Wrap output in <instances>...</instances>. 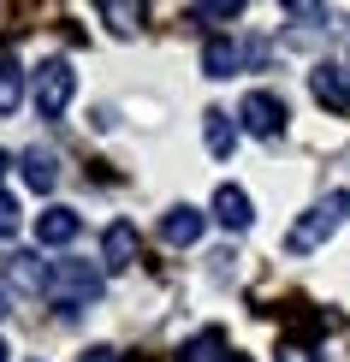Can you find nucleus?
<instances>
[{"label": "nucleus", "instance_id": "obj_1", "mask_svg": "<svg viewBox=\"0 0 350 362\" xmlns=\"http://www.w3.org/2000/svg\"><path fill=\"white\" fill-rule=\"evenodd\" d=\"M344 214H350V196H344V190L321 196V202H315L309 214H303V220L291 226V232H285V250H291V255H309V250H321L327 238L339 232V220H344Z\"/></svg>", "mask_w": 350, "mask_h": 362}, {"label": "nucleus", "instance_id": "obj_2", "mask_svg": "<svg viewBox=\"0 0 350 362\" xmlns=\"http://www.w3.org/2000/svg\"><path fill=\"white\" fill-rule=\"evenodd\" d=\"M71 95H78V71H71V59H42V66L30 71V101H36L42 119H66Z\"/></svg>", "mask_w": 350, "mask_h": 362}, {"label": "nucleus", "instance_id": "obj_3", "mask_svg": "<svg viewBox=\"0 0 350 362\" xmlns=\"http://www.w3.org/2000/svg\"><path fill=\"white\" fill-rule=\"evenodd\" d=\"M48 297L59 309L95 303V297H101V267H89V262H54L48 267Z\"/></svg>", "mask_w": 350, "mask_h": 362}, {"label": "nucleus", "instance_id": "obj_4", "mask_svg": "<svg viewBox=\"0 0 350 362\" xmlns=\"http://www.w3.org/2000/svg\"><path fill=\"white\" fill-rule=\"evenodd\" d=\"M238 119H243V131H250V137H279L285 131V101L273 95V89H250V95L238 101Z\"/></svg>", "mask_w": 350, "mask_h": 362}, {"label": "nucleus", "instance_id": "obj_5", "mask_svg": "<svg viewBox=\"0 0 350 362\" xmlns=\"http://www.w3.org/2000/svg\"><path fill=\"white\" fill-rule=\"evenodd\" d=\"M309 95L321 101L327 113H350V66H332V59H321V66L309 71Z\"/></svg>", "mask_w": 350, "mask_h": 362}, {"label": "nucleus", "instance_id": "obj_6", "mask_svg": "<svg viewBox=\"0 0 350 362\" xmlns=\"http://www.w3.org/2000/svg\"><path fill=\"white\" fill-rule=\"evenodd\" d=\"M78 232H83V214H78V208H66V202H54V208H42V214H36V244L42 250L71 244Z\"/></svg>", "mask_w": 350, "mask_h": 362}, {"label": "nucleus", "instance_id": "obj_7", "mask_svg": "<svg viewBox=\"0 0 350 362\" xmlns=\"http://www.w3.org/2000/svg\"><path fill=\"white\" fill-rule=\"evenodd\" d=\"M131 262H136V226L113 220L107 232H101V267H107V274H125Z\"/></svg>", "mask_w": 350, "mask_h": 362}, {"label": "nucleus", "instance_id": "obj_8", "mask_svg": "<svg viewBox=\"0 0 350 362\" xmlns=\"http://www.w3.org/2000/svg\"><path fill=\"white\" fill-rule=\"evenodd\" d=\"M202 226H208L202 208L178 202V208H166V214H161V238H166V244H178V250H190L196 238H202Z\"/></svg>", "mask_w": 350, "mask_h": 362}, {"label": "nucleus", "instance_id": "obj_9", "mask_svg": "<svg viewBox=\"0 0 350 362\" xmlns=\"http://www.w3.org/2000/svg\"><path fill=\"white\" fill-rule=\"evenodd\" d=\"M214 220L226 226V232H250V220H255V202H250V190H238V185H220V190H214Z\"/></svg>", "mask_w": 350, "mask_h": 362}, {"label": "nucleus", "instance_id": "obj_10", "mask_svg": "<svg viewBox=\"0 0 350 362\" xmlns=\"http://www.w3.org/2000/svg\"><path fill=\"white\" fill-rule=\"evenodd\" d=\"M6 279L18 285L24 297H48V267H42V255H6Z\"/></svg>", "mask_w": 350, "mask_h": 362}, {"label": "nucleus", "instance_id": "obj_11", "mask_svg": "<svg viewBox=\"0 0 350 362\" xmlns=\"http://www.w3.org/2000/svg\"><path fill=\"white\" fill-rule=\"evenodd\" d=\"M18 167H24V185L36 190V196H48V190L59 185V160L48 155V148H24V155H18Z\"/></svg>", "mask_w": 350, "mask_h": 362}, {"label": "nucleus", "instance_id": "obj_12", "mask_svg": "<svg viewBox=\"0 0 350 362\" xmlns=\"http://www.w3.org/2000/svg\"><path fill=\"white\" fill-rule=\"evenodd\" d=\"M243 66V48L232 36H208V48H202V71L208 78H232V71Z\"/></svg>", "mask_w": 350, "mask_h": 362}, {"label": "nucleus", "instance_id": "obj_13", "mask_svg": "<svg viewBox=\"0 0 350 362\" xmlns=\"http://www.w3.org/2000/svg\"><path fill=\"white\" fill-rule=\"evenodd\" d=\"M202 137H208V155L226 160L238 148V125H232V113H220V107H208L202 113Z\"/></svg>", "mask_w": 350, "mask_h": 362}, {"label": "nucleus", "instance_id": "obj_14", "mask_svg": "<svg viewBox=\"0 0 350 362\" xmlns=\"http://www.w3.org/2000/svg\"><path fill=\"white\" fill-rule=\"evenodd\" d=\"M18 101H24V66L12 48H0V119L18 113Z\"/></svg>", "mask_w": 350, "mask_h": 362}, {"label": "nucleus", "instance_id": "obj_15", "mask_svg": "<svg viewBox=\"0 0 350 362\" xmlns=\"http://www.w3.org/2000/svg\"><path fill=\"white\" fill-rule=\"evenodd\" d=\"M95 12L119 30V36H136V30H143V6H131V0H101Z\"/></svg>", "mask_w": 350, "mask_h": 362}, {"label": "nucleus", "instance_id": "obj_16", "mask_svg": "<svg viewBox=\"0 0 350 362\" xmlns=\"http://www.w3.org/2000/svg\"><path fill=\"white\" fill-rule=\"evenodd\" d=\"M190 18H202V24H226V18H243V6H238V0H202V6H190Z\"/></svg>", "mask_w": 350, "mask_h": 362}, {"label": "nucleus", "instance_id": "obj_17", "mask_svg": "<svg viewBox=\"0 0 350 362\" xmlns=\"http://www.w3.org/2000/svg\"><path fill=\"white\" fill-rule=\"evenodd\" d=\"M12 232H18V202L0 190V238H12Z\"/></svg>", "mask_w": 350, "mask_h": 362}, {"label": "nucleus", "instance_id": "obj_18", "mask_svg": "<svg viewBox=\"0 0 350 362\" xmlns=\"http://www.w3.org/2000/svg\"><path fill=\"white\" fill-rule=\"evenodd\" d=\"M285 18H303V24H321L327 6H303V0H285Z\"/></svg>", "mask_w": 350, "mask_h": 362}, {"label": "nucleus", "instance_id": "obj_19", "mask_svg": "<svg viewBox=\"0 0 350 362\" xmlns=\"http://www.w3.org/2000/svg\"><path fill=\"white\" fill-rule=\"evenodd\" d=\"M78 362H125V356H119V351H113V344H89V351H83Z\"/></svg>", "mask_w": 350, "mask_h": 362}, {"label": "nucleus", "instance_id": "obj_20", "mask_svg": "<svg viewBox=\"0 0 350 362\" xmlns=\"http://www.w3.org/2000/svg\"><path fill=\"white\" fill-rule=\"evenodd\" d=\"M6 167H12V155H6V148H0V178H6Z\"/></svg>", "mask_w": 350, "mask_h": 362}, {"label": "nucleus", "instance_id": "obj_21", "mask_svg": "<svg viewBox=\"0 0 350 362\" xmlns=\"http://www.w3.org/2000/svg\"><path fill=\"white\" fill-rule=\"evenodd\" d=\"M226 362H250V356H238V351H226Z\"/></svg>", "mask_w": 350, "mask_h": 362}, {"label": "nucleus", "instance_id": "obj_22", "mask_svg": "<svg viewBox=\"0 0 350 362\" xmlns=\"http://www.w3.org/2000/svg\"><path fill=\"white\" fill-rule=\"evenodd\" d=\"M0 362H6V339H0Z\"/></svg>", "mask_w": 350, "mask_h": 362}, {"label": "nucleus", "instance_id": "obj_23", "mask_svg": "<svg viewBox=\"0 0 350 362\" xmlns=\"http://www.w3.org/2000/svg\"><path fill=\"white\" fill-rule=\"evenodd\" d=\"M0 315H6V291H0Z\"/></svg>", "mask_w": 350, "mask_h": 362}]
</instances>
